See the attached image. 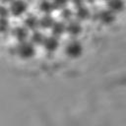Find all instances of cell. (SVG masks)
<instances>
[{"label":"cell","instance_id":"15","mask_svg":"<svg viewBox=\"0 0 126 126\" xmlns=\"http://www.w3.org/2000/svg\"><path fill=\"white\" fill-rule=\"evenodd\" d=\"M9 29V23L6 18H0V32H5Z\"/></svg>","mask_w":126,"mask_h":126},{"label":"cell","instance_id":"13","mask_svg":"<svg viewBox=\"0 0 126 126\" xmlns=\"http://www.w3.org/2000/svg\"><path fill=\"white\" fill-rule=\"evenodd\" d=\"M39 25L43 29H49V28H52V26L54 25V21L50 16L46 15L42 17L41 20H39Z\"/></svg>","mask_w":126,"mask_h":126},{"label":"cell","instance_id":"17","mask_svg":"<svg viewBox=\"0 0 126 126\" xmlns=\"http://www.w3.org/2000/svg\"><path fill=\"white\" fill-rule=\"evenodd\" d=\"M8 14H9L8 9L3 5H0V18H7Z\"/></svg>","mask_w":126,"mask_h":126},{"label":"cell","instance_id":"8","mask_svg":"<svg viewBox=\"0 0 126 126\" xmlns=\"http://www.w3.org/2000/svg\"><path fill=\"white\" fill-rule=\"evenodd\" d=\"M66 31L71 34V35H78L79 33H81L82 32V27L79 23L77 22H71L67 28H66Z\"/></svg>","mask_w":126,"mask_h":126},{"label":"cell","instance_id":"12","mask_svg":"<svg viewBox=\"0 0 126 126\" xmlns=\"http://www.w3.org/2000/svg\"><path fill=\"white\" fill-rule=\"evenodd\" d=\"M76 15H77V18H78V19L85 21V20H88V19L90 18V11H89L86 7H84V6L82 5V6H80V7L78 8Z\"/></svg>","mask_w":126,"mask_h":126},{"label":"cell","instance_id":"6","mask_svg":"<svg viewBox=\"0 0 126 126\" xmlns=\"http://www.w3.org/2000/svg\"><path fill=\"white\" fill-rule=\"evenodd\" d=\"M14 34L20 41H25L29 36V29L26 27H18L14 31Z\"/></svg>","mask_w":126,"mask_h":126},{"label":"cell","instance_id":"10","mask_svg":"<svg viewBox=\"0 0 126 126\" xmlns=\"http://www.w3.org/2000/svg\"><path fill=\"white\" fill-rule=\"evenodd\" d=\"M52 32H53V35L55 36H60L65 31H66V27L63 23L61 22H56L54 23V25L52 26Z\"/></svg>","mask_w":126,"mask_h":126},{"label":"cell","instance_id":"7","mask_svg":"<svg viewBox=\"0 0 126 126\" xmlns=\"http://www.w3.org/2000/svg\"><path fill=\"white\" fill-rule=\"evenodd\" d=\"M25 25H26V28H28L29 30H36L40 25H39V20L34 17V16H30L26 19L25 21Z\"/></svg>","mask_w":126,"mask_h":126},{"label":"cell","instance_id":"2","mask_svg":"<svg viewBox=\"0 0 126 126\" xmlns=\"http://www.w3.org/2000/svg\"><path fill=\"white\" fill-rule=\"evenodd\" d=\"M83 50H84V48L80 42L72 41L66 47V54L71 58H77V57L81 56V54L83 53Z\"/></svg>","mask_w":126,"mask_h":126},{"label":"cell","instance_id":"16","mask_svg":"<svg viewBox=\"0 0 126 126\" xmlns=\"http://www.w3.org/2000/svg\"><path fill=\"white\" fill-rule=\"evenodd\" d=\"M53 4H54V7L55 8H64L67 3H68V0H53L52 1Z\"/></svg>","mask_w":126,"mask_h":126},{"label":"cell","instance_id":"5","mask_svg":"<svg viewBox=\"0 0 126 126\" xmlns=\"http://www.w3.org/2000/svg\"><path fill=\"white\" fill-rule=\"evenodd\" d=\"M98 19L103 24L108 25V24H111L115 21V15H114V12L111 10H103L99 13Z\"/></svg>","mask_w":126,"mask_h":126},{"label":"cell","instance_id":"20","mask_svg":"<svg viewBox=\"0 0 126 126\" xmlns=\"http://www.w3.org/2000/svg\"><path fill=\"white\" fill-rule=\"evenodd\" d=\"M3 3H12L14 0H1Z\"/></svg>","mask_w":126,"mask_h":126},{"label":"cell","instance_id":"14","mask_svg":"<svg viewBox=\"0 0 126 126\" xmlns=\"http://www.w3.org/2000/svg\"><path fill=\"white\" fill-rule=\"evenodd\" d=\"M44 36L42 35L41 32H34L32 33V41L34 43V44H43V41H44Z\"/></svg>","mask_w":126,"mask_h":126},{"label":"cell","instance_id":"4","mask_svg":"<svg viewBox=\"0 0 126 126\" xmlns=\"http://www.w3.org/2000/svg\"><path fill=\"white\" fill-rule=\"evenodd\" d=\"M43 45L47 51H49V52L55 51L59 46V41L57 39V36L53 35V36L46 37L43 41Z\"/></svg>","mask_w":126,"mask_h":126},{"label":"cell","instance_id":"9","mask_svg":"<svg viewBox=\"0 0 126 126\" xmlns=\"http://www.w3.org/2000/svg\"><path fill=\"white\" fill-rule=\"evenodd\" d=\"M108 6L113 12H121L124 9V2L123 0H109Z\"/></svg>","mask_w":126,"mask_h":126},{"label":"cell","instance_id":"11","mask_svg":"<svg viewBox=\"0 0 126 126\" xmlns=\"http://www.w3.org/2000/svg\"><path fill=\"white\" fill-rule=\"evenodd\" d=\"M39 8L42 12H44L45 14H49L53 11V9L55 8L54 7V4L53 2H50L49 0H42L40 2V5H39Z\"/></svg>","mask_w":126,"mask_h":126},{"label":"cell","instance_id":"1","mask_svg":"<svg viewBox=\"0 0 126 126\" xmlns=\"http://www.w3.org/2000/svg\"><path fill=\"white\" fill-rule=\"evenodd\" d=\"M18 54L24 59H30L35 54V49L32 43L23 41L18 47Z\"/></svg>","mask_w":126,"mask_h":126},{"label":"cell","instance_id":"19","mask_svg":"<svg viewBox=\"0 0 126 126\" xmlns=\"http://www.w3.org/2000/svg\"><path fill=\"white\" fill-rule=\"evenodd\" d=\"M71 1H72L75 5H77V6H79V7H80V6H82V4H83V1H84V0H71Z\"/></svg>","mask_w":126,"mask_h":126},{"label":"cell","instance_id":"18","mask_svg":"<svg viewBox=\"0 0 126 126\" xmlns=\"http://www.w3.org/2000/svg\"><path fill=\"white\" fill-rule=\"evenodd\" d=\"M62 17L66 20H69L72 17V12L69 9H64L63 12H62Z\"/></svg>","mask_w":126,"mask_h":126},{"label":"cell","instance_id":"3","mask_svg":"<svg viewBox=\"0 0 126 126\" xmlns=\"http://www.w3.org/2000/svg\"><path fill=\"white\" fill-rule=\"evenodd\" d=\"M28 5L23 0H14L11 4V12L14 16H21L27 11Z\"/></svg>","mask_w":126,"mask_h":126}]
</instances>
